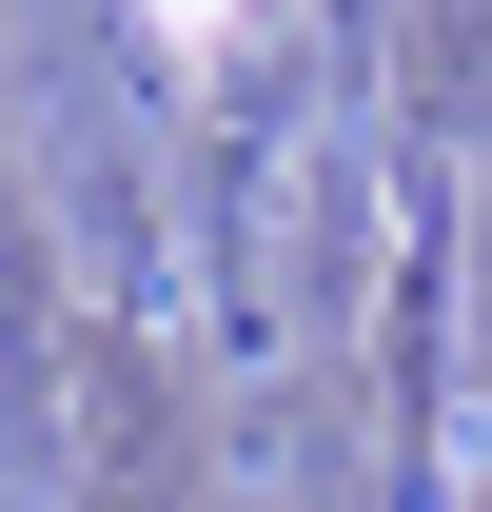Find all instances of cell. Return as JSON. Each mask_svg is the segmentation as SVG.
Returning a JSON list of instances; mask_svg holds the SVG:
<instances>
[{
	"mask_svg": "<svg viewBox=\"0 0 492 512\" xmlns=\"http://www.w3.org/2000/svg\"><path fill=\"white\" fill-rule=\"evenodd\" d=\"M158 20H178V40H217V20H237V0H158Z\"/></svg>",
	"mask_w": 492,
	"mask_h": 512,
	"instance_id": "cell-1",
	"label": "cell"
}]
</instances>
